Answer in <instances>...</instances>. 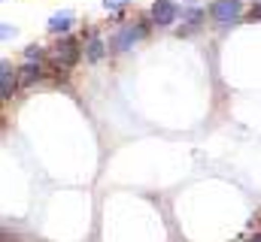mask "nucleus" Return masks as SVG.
Wrapping results in <instances>:
<instances>
[{"label": "nucleus", "instance_id": "1", "mask_svg": "<svg viewBox=\"0 0 261 242\" xmlns=\"http://www.w3.org/2000/svg\"><path fill=\"white\" fill-rule=\"evenodd\" d=\"M143 37H146V24H125V27L116 31V37L110 40V46H113V52H128Z\"/></svg>", "mask_w": 261, "mask_h": 242}, {"label": "nucleus", "instance_id": "2", "mask_svg": "<svg viewBox=\"0 0 261 242\" xmlns=\"http://www.w3.org/2000/svg\"><path fill=\"white\" fill-rule=\"evenodd\" d=\"M243 12V0H213L210 3V15L219 24H234Z\"/></svg>", "mask_w": 261, "mask_h": 242}, {"label": "nucleus", "instance_id": "3", "mask_svg": "<svg viewBox=\"0 0 261 242\" xmlns=\"http://www.w3.org/2000/svg\"><path fill=\"white\" fill-rule=\"evenodd\" d=\"M79 55H82V52H79V46H76L73 40H61V43H58V46L52 49V58H55V70H58L61 76H67V70H70V67H73V64L79 60Z\"/></svg>", "mask_w": 261, "mask_h": 242}, {"label": "nucleus", "instance_id": "4", "mask_svg": "<svg viewBox=\"0 0 261 242\" xmlns=\"http://www.w3.org/2000/svg\"><path fill=\"white\" fill-rule=\"evenodd\" d=\"M176 15H179V9H176L173 0H155V3H152V21H155L158 27H170V24L176 21Z\"/></svg>", "mask_w": 261, "mask_h": 242}, {"label": "nucleus", "instance_id": "5", "mask_svg": "<svg viewBox=\"0 0 261 242\" xmlns=\"http://www.w3.org/2000/svg\"><path fill=\"white\" fill-rule=\"evenodd\" d=\"M18 82H21L18 70H12V67H9V60H3V64H0V97H3V100H12V94H15Z\"/></svg>", "mask_w": 261, "mask_h": 242}, {"label": "nucleus", "instance_id": "6", "mask_svg": "<svg viewBox=\"0 0 261 242\" xmlns=\"http://www.w3.org/2000/svg\"><path fill=\"white\" fill-rule=\"evenodd\" d=\"M21 85H34V82H40L43 79V67H40V60H28L24 67H21Z\"/></svg>", "mask_w": 261, "mask_h": 242}, {"label": "nucleus", "instance_id": "7", "mask_svg": "<svg viewBox=\"0 0 261 242\" xmlns=\"http://www.w3.org/2000/svg\"><path fill=\"white\" fill-rule=\"evenodd\" d=\"M70 24H73V12H70V9H64V12H55V15L49 18V31H52V34H64Z\"/></svg>", "mask_w": 261, "mask_h": 242}, {"label": "nucleus", "instance_id": "8", "mask_svg": "<svg viewBox=\"0 0 261 242\" xmlns=\"http://www.w3.org/2000/svg\"><path fill=\"white\" fill-rule=\"evenodd\" d=\"M103 55H107L103 40H100V37H88V43H85V58L88 60H100Z\"/></svg>", "mask_w": 261, "mask_h": 242}, {"label": "nucleus", "instance_id": "9", "mask_svg": "<svg viewBox=\"0 0 261 242\" xmlns=\"http://www.w3.org/2000/svg\"><path fill=\"white\" fill-rule=\"evenodd\" d=\"M24 58L28 60H43L46 58V49H43V46H28V49H24Z\"/></svg>", "mask_w": 261, "mask_h": 242}, {"label": "nucleus", "instance_id": "10", "mask_svg": "<svg viewBox=\"0 0 261 242\" xmlns=\"http://www.w3.org/2000/svg\"><path fill=\"white\" fill-rule=\"evenodd\" d=\"M125 3H128V0H103L107 9H119V6H125Z\"/></svg>", "mask_w": 261, "mask_h": 242}, {"label": "nucleus", "instance_id": "11", "mask_svg": "<svg viewBox=\"0 0 261 242\" xmlns=\"http://www.w3.org/2000/svg\"><path fill=\"white\" fill-rule=\"evenodd\" d=\"M252 18H261V3H255V6H252Z\"/></svg>", "mask_w": 261, "mask_h": 242}, {"label": "nucleus", "instance_id": "12", "mask_svg": "<svg viewBox=\"0 0 261 242\" xmlns=\"http://www.w3.org/2000/svg\"><path fill=\"white\" fill-rule=\"evenodd\" d=\"M252 242H261V236H255V239H252Z\"/></svg>", "mask_w": 261, "mask_h": 242}]
</instances>
